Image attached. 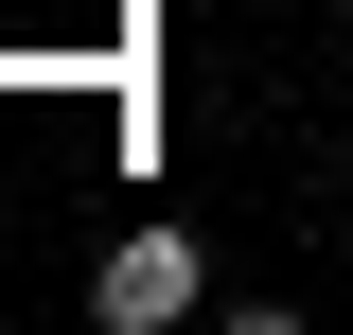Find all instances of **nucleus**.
Segmentation results:
<instances>
[{
  "label": "nucleus",
  "instance_id": "f257e3e1",
  "mask_svg": "<svg viewBox=\"0 0 353 335\" xmlns=\"http://www.w3.org/2000/svg\"><path fill=\"white\" fill-rule=\"evenodd\" d=\"M194 300H212V247H194L176 212H159V230H124V247L88 265V318H106V335H159V318H194Z\"/></svg>",
  "mask_w": 353,
  "mask_h": 335
}]
</instances>
